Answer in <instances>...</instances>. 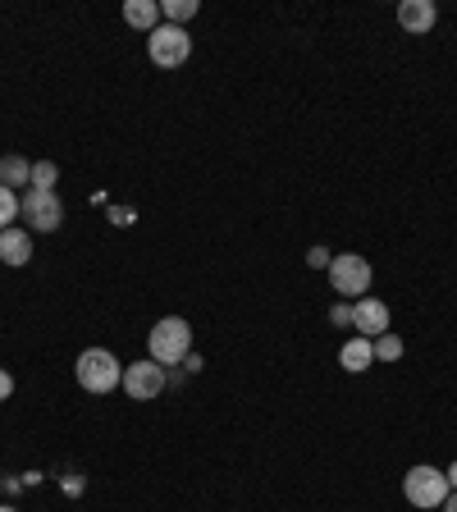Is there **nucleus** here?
Returning a JSON list of instances; mask_svg holds the SVG:
<instances>
[{"mask_svg": "<svg viewBox=\"0 0 457 512\" xmlns=\"http://www.w3.org/2000/svg\"><path fill=\"white\" fill-rule=\"evenodd\" d=\"M147 343H151V362L179 366V362H188V352H192V325L183 316H165L151 325Z\"/></svg>", "mask_w": 457, "mask_h": 512, "instance_id": "1", "label": "nucleus"}, {"mask_svg": "<svg viewBox=\"0 0 457 512\" xmlns=\"http://www.w3.org/2000/svg\"><path fill=\"white\" fill-rule=\"evenodd\" d=\"M74 375H78V384H83L87 394H110V389L124 384V366H119V357L106 352V348H83L78 352Z\"/></svg>", "mask_w": 457, "mask_h": 512, "instance_id": "2", "label": "nucleus"}, {"mask_svg": "<svg viewBox=\"0 0 457 512\" xmlns=\"http://www.w3.org/2000/svg\"><path fill=\"white\" fill-rule=\"evenodd\" d=\"M330 284L339 298H352V302L366 298V293H371V261L357 252H339L330 261Z\"/></svg>", "mask_w": 457, "mask_h": 512, "instance_id": "3", "label": "nucleus"}, {"mask_svg": "<svg viewBox=\"0 0 457 512\" xmlns=\"http://www.w3.org/2000/svg\"><path fill=\"white\" fill-rule=\"evenodd\" d=\"M403 494L412 508H444V499L453 490H448V471L439 467H412L403 476Z\"/></svg>", "mask_w": 457, "mask_h": 512, "instance_id": "4", "label": "nucleus"}, {"mask_svg": "<svg viewBox=\"0 0 457 512\" xmlns=\"http://www.w3.org/2000/svg\"><path fill=\"white\" fill-rule=\"evenodd\" d=\"M147 55L160 69H179L192 55V37L183 28H174V23H160L156 32H147Z\"/></svg>", "mask_w": 457, "mask_h": 512, "instance_id": "5", "label": "nucleus"}, {"mask_svg": "<svg viewBox=\"0 0 457 512\" xmlns=\"http://www.w3.org/2000/svg\"><path fill=\"white\" fill-rule=\"evenodd\" d=\"M19 215H28V224L37 234H55L64 224V202L55 192H42V188H28V197H19Z\"/></svg>", "mask_w": 457, "mask_h": 512, "instance_id": "6", "label": "nucleus"}, {"mask_svg": "<svg viewBox=\"0 0 457 512\" xmlns=\"http://www.w3.org/2000/svg\"><path fill=\"white\" fill-rule=\"evenodd\" d=\"M124 394L133 398V403H151V398L165 394V366L160 362H128L124 366Z\"/></svg>", "mask_w": 457, "mask_h": 512, "instance_id": "7", "label": "nucleus"}, {"mask_svg": "<svg viewBox=\"0 0 457 512\" xmlns=\"http://www.w3.org/2000/svg\"><path fill=\"white\" fill-rule=\"evenodd\" d=\"M352 330L362 334V339L389 334V307H384L380 298H357L352 302Z\"/></svg>", "mask_w": 457, "mask_h": 512, "instance_id": "8", "label": "nucleus"}, {"mask_svg": "<svg viewBox=\"0 0 457 512\" xmlns=\"http://www.w3.org/2000/svg\"><path fill=\"white\" fill-rule=\"evenodd\" d=\"M0 261H5V266H14V270L32 261V238L23 234V229H14V224H10V229H0Z\"/></svg>", "mask_w": 457, "mask_h": 512, "instance_id": "9", "label": "nucleus"}, {"mask_svg": "<svg viewBox=\"0 0 457 512\" xmlns=\"http://www.w3.org/2000/svg\"><path fill=\"white\" fill-rule=\"evenodd\" d=\"M339 362H343V371H352V375L371 371V366H375V343L357 334V339H348V343L339 348Z\"/></svg>", "mask_w": 457, "mask_h": 512, "instance_id": "10", "label": "nucleus"}, {"mask_svg": "<svg viewBox=\"0 0 457 512\" xmlns=\"http://www.w3.org/2000/svg\"><path fill=\"white\" fill-rule=\"evenodd\" d=\"M435 5H430V0H403V5H398V23H403L407 32H430L435 28Z\"/></svg>", "mask_w": 457, "mask_h": 512, "instance_id": "11", "label": "nucleus"}, {"mask_svg": "<svg viewBox=\"0 0 457 512\" xmlns=\"http://www.w3.org/2000/svg\"><path fill=\"white\" fill-rule=\"evenodd\" d=\"M124 23L128 28H138V32H156L160 28V0H128Z\"/></svg>", "mask_w": 457, "mask_h": 512, "instance_id": "12", "label": "nucleus"}, {"mask_svg": "<svg viewBox=\"0 0 457 512\" xmlns=\"http://www.w3.org/2000/svg\"><path fill=\"white\" fill-rule=\"evenodd\" d=\"M0 183H5V188H23V183H32V160L0 156Z\"/></svg>", "mask_w": 457, "mask_h": 512, "instance_id": "13", "label": "nucleus"}, {"mask_svg": "<svg viewBox=\"0 0 457 512\" xmlns=\"http://www.w3.org/2000/svg\"><path fill=\"white\" fill-rule=\"evenodd\" d=\"M197 10H202L197 0H160V19L174 23V28H183L188 19H197Z\"/></svg>", "mask_w": 457, "mask_h": 512, "instance_id": "14", "label": "nucleus"}, {"mask_svg": "<svg viewBox=\"0 0 457 512\" xmlns=\"http://www.w3.org/2000/svg\"><path fill=\"white\" fill-rule=\"evenodd\" d=\"M371 343H375V362H398V357H403V339H398L394 330L371 339Z\"/></svg>", "mask_w": 457, "mask_h": 512, "instance_id": "15", "label": "nucleus"}, {"mask_svg": "<svg viewBox=\"0 0 457 512\" xmlns=\"http://www.w3.org/2000/svg\"><path fill=\"white\" fill-rule=\"evenodd\" d=\"M55 179H60V170H55L51 160H37V165H32V183H28V188H42V192H55Z\"/></svg>", "mask_w": 457, "mask_h": 512, "instance_id": "16", "label": "nucleus"}, {"mask_svg": "<svg viewBox=\"0 0 457 512\" xmlns=\"http://www.w3.org/2000/svg\"><path fill=\"white\" fill-rule=\"evenodd\" d=\"M14 215H19V192L0 183V229H10Z\"/></svg>", "mask_w": 457, "mask_h": 512, "instance_id": "17", "label": "nucleus"}, {"mask_svg": "<svg viewBox=\"0 0 457 512\" xmlns=\"http://www.w3.org/2000/svg\"><path fill=\"white\" fill-rule=\"evenodd\" d=\"M330 320L339 325V330H352V307H348V302H334V307H330Z\"/></svg>", "mask_w": 457, "mask_h": 512, "instance_id": "18", "label": "nucleus"}, {"mask_svg": "<svg viewBox=\"0 0 457 512\" xmlns=\"http://www.w3.org/2000/svg\"><path fill=\"white\" fill-rule=\"evenodd\" d=\"M307 261H311V266H316V270H330L334 252H330V247H311V256H307Z\"/></svg>", "mask_w": 457, "mask_h": 512, "instance_id": "19", "label": "nucleus"}, {"mask_svg": "<svg viewBox=\"0 0 457 512\" xmlns=\"http://www.w3.org/2000/svg\"><path fill=\"white\" fill-rule=\"evenodd\" d=\"M10 394H14V375H10V371H0V403H5Z\"/></svg>", "mask_w": 457, "mask_h": 512, "instance_id": "20", "label": "nucleus"}, {"mask_svg": "<svg viewBox=\"0 0 457 512\" xmlns=\"http://www.w3.org/2000/svg\"><path fill=\"white\" fill-rule=\"evenodd\" d=\"M444 512H457V490H453V494H448V499H444Z\"/></svg>", "mask_w": 457, "mask_h": 512, "instance_id": "21", "label": "nucleus"}, {"mask_svg": "<svg viewBox=\"0 0 457 512\" xmlns=\"http://www.w3.org/2000/svg\"><path fill=\"white\" fill-rule=\"evenodd\" d=\"M448 490H457V462L448 467Z\"/></svg>", "mask_w": 457, "mask_h": 512, "instance_id": "22", "label": "nucleus"}, {"mask_svg": "<svg viewBox=\"0 0 457 512\" xmlns=\"http://www.w3.org/2000/svg\"><path fill=\"white\" fill-rule=\"evenodd\" d=\"M0 512H14V508H0Z\"/></svg>", "mask_w": 457, "mask_h": 512, "instance_id": "23", "label": "nucleus"}]
</instances>
